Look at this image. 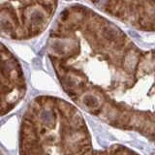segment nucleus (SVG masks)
<instances>
[{
	"label": "nucleus",
	"mask_w": 155,
	"mask_h": 155,
	"mask_svg": "<svg viewBox=\"0 0 155 155\" xmlns=\"http://www.w3.org/2000/svg\"><path fill=\"white\" fill-rule=\"evenodd\" d=\"M40 120L42 121V123L48 127L53 126L55 123V114L53 110L50 108H45L41 110V113L39 114Z\"/></svg>",
	"instance_id": "f257e3e1"
},
{
	"label": "nucleus",
	"mask_w": 155,
	"mask_h": 155,
	"mask_svg": "<svg viewBox=\"0 0 155 155\" xmlns=\"http://www.w3.org/2000/svg\"><path fill=\"white\" fill-rule=\"evenodd\" d=\"M83 104L86 107V108L90 110H96L99 108V100L93 94H86L83 96L82 98Z\"/></svg>",
	"instance_id": "f03ea898"
}]
</instances>
